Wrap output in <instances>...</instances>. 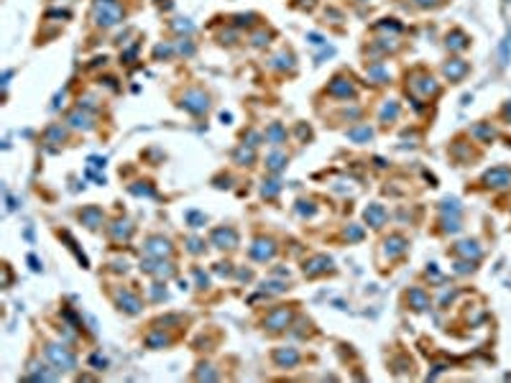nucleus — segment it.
Returning a JSON list of instances; mask_svg holds the SVG:
<instances>
[{"label":"nucleus","instance_id":"1","mask_svg":"<svg viewBox=\"0 0 511 383\" xmlns=\"http://www.w3.org/2000/svg\"><path fill=\"white\" fill-rule=\"evenodd\" d=\"M486 179H488V182H496L494 187H506V184L511 182V174H509L506 169H496L494 174H488Z\"/></svg>","mask_w":511,"mask_h":383}]
</instances>
